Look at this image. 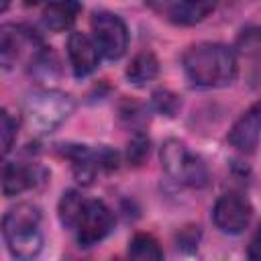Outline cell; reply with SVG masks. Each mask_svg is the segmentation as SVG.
<instances>
[{"mask_svg": "<svg viewBox=\"0 0 261 261\" xmlns=\"http://www.w3.org/2000/svg\"><path fill=\"white\" fill-rule=\"evenodd\" d=\"M261 139V100L251 104L230 126L228 143L241 153H253Z\"/></svg>", "mask_w": 261, "mask_h": 261, "instance_id": "obj_9", "label": "cell"}, {"mask_svg": "<svg viewBox=\"0 0 261 261\" xmlns=\"http://www.w3.org/2000/svg\"><path fill=\"white\" fill-rule=\"evenodd\" d=\"M237 51L253 61H261V27H247L237 37Z\"/></svg>", "mask_w": 261, "mask_h": 261, "instance_id": "obj_17", "label": "cell"}, {"mask_svg": "<svg viewBox=\"0 0 261 261\" xmlns=\"http://www.w3.org/2000/svg\"><path fill=\"white\" fill-rule=\"evenodd\" d=\"M90 27H92V39H94L102 57L114 61V59H120L126 53L128 31H126L124 20L118 14L106 12V10L94 12L92 20H90Z\"/></svg>", "mask_w": 261, "mask_h": 261, "instance_id": "obj_5", "label": "cell"}, {"mask_svg": "<svg viewBox=\"0 0 261 261\" xmlns=\"http://www.w3.org/2000/svg\"><path fill=\"white\" fill-rule=\"evenodd\" d=\"M247 257L253 259V261H261V226L255 230L251 243H249V249H247Z\"/></svg>", "mask_w": 261, "mask_h": 261, "instance_id": "obj_21", "label": "cell"}, {"mask_svg": "<svg viewBox=\"0 0 261 261\" xmlns=\"http://www.w3.org/2000/svg\"><path fill=\"white\" fill-rule=\"evenodd\" d=\"M153 106H155L157 112H161L165 116H173L179 110L181 100L173 92H169V90H157L153 94Z\"/></svg>", "mask_w": 261, "mask_h": 261, "instance_id": "obj_20", "label": "cell"}, {"mask_svg": "<svg viewBox=\"0 0 261 261\" xmlns=\"http://www.w3.org/2000/svg\"><path fill=\"white\" fill-rule=\"evenodd\" d=\"M128 257L135 261H159L163 259V251L151 234L139 232L128 243Z\"/></svg>", "mask_w": 261, "mask_h": 261, "instance_id": "obj_15", "label": "cell"}, {"mask_svg": "<svg viewBox=\"0 0 261 261\" xmlns=\"http://www.w3.org/2000/svg\"><path fill=\"white\" fill-rule=\"evenodd\" d=\"M147 155H149V139L141 130H137L126 145V161L130 165H141L147 159Z\"/></svg>", "mask_w": 261, "mask_h": 261, "instance_id": "obj_18", "label": "cell"}, {"mask_svg": "<svg viewBox=\"0 0 261 261\" xmlns=\"http://www.w3.org/2000/svg\"><path fill=\"white\" fill-rule=\"evenodd\" d=\"M37 184V173L31 165L18 161H6L2 169V192L6 198H12Z\"/></svg>", "mask_w": 261, "mask_h": 261, "instance_id": "obj_12", "label": "cell"}, {"mask_svg": "<svg viewBox=\"0 0 261 261\" xmlns=\"http://www.w3.org/2000/svg\"><path fill=\"white\" fill-rule=\"evenodd\" d=\"M2 234L8 251L18 259H33L43 247L41 210L31 202L12 206L2 218Z\"/></svg>", "mask_w": 261, "mask_h": 261, "instance_id": "obj_2", "label": "cell"}, {"mask_svg": "<svg viewBox=\"0 0 261 261\" xmlns=\"http://www.w3.org/2000/svg\"><path fill=\"white\" fill-rule=\"evenodd\" d=\"M114 228L112 210L100 200H86L84 210L73 226L80 247H92L106 239Z\"/></svg>", "mask_w": 261, "mask_h": 261, "instance_id": "obj_6", "label": "cell"}, {"mask_svg": "<svg viewBox=\"0 0 261 261\" xmlns=\"http://www.w3.org/2000/svg\"><path fill=\"white\" fill-rule=\"evenodd\" d=\"M253 216V208L249 200L239 192H226L222 194L212 208V222L218 230L226 234H241Z\"/></svg>", "mask_w": 261, "mask_h": 261, "instance_id": "obj_7", "label": "cell"}, {"mask_svg": "<svg viewBox=\"0 0 261 261\" xmlns=\"http://www.w3.org/2000/svg\"><path fill=\"white\" fill-rule=\"evenodd\" d=\"M43 0H24V4L27 6H37V4H41Z\"/></svg>", "mask_w": 261, "mask_h": 261, "instance_id": "obj_23", "label": "cell"}, {"mask_svg": "<svg viewBox=\"0 0 261 261\" xmlns=\"http://www.w3.org/2000/svg\"><path fill=\"white\" fill-rule=\"evenodd\" d=\"M8 4H10V0H2V2H0V12H6Z\"/></svg>", "mask_w": 261, "mask_h": 261, "instance_id": "obj_22", "label": "cell"}, {"mask_svg": "<svg viewBox=\"0 0 261 261\" xmlns=\"http://www.w3.org/2000/svg\"><path fill=\"white\" fill-rule=\"evenodd\" d=\"M16 130H18L16 118H12L6 108H2L0 110V137H2V153L4 155L12 149V143L16 139Z\"/></svg>", "mask_w": 261, "mask_h": 261, "instance_id": "obj_19", "label": "cell"}, {"mask_svg": "<svg viewBox=\"0 0 261 261\" xmlns=\"http://www.w3.org/2000/svg\"><path fill=\"white\" fill-rule=\"evenodd\" d=\"M214 10V0H175L167 14L175 24H196Z\"/></svg>", "mask_w": 261, "mask_h": 261, "instance_id": "obj_13", "label": "cell"}, {"mask_svg": "<svg viewBox=\"0 0 261 261\" xmlns=\"http://www.w3.org/2000/svg\"><path fill=\"white\" fill-rule=\"evenodd\" d=\"M188 80L198 88H224L237 77V55L222 43H196L181 57Z\"/></svg>", "mask_w": 261, "mask_h": 261, "instance_id": "obj_1", "label": "cell"}, {"mask_svg": "<svg viewBox=\"0 0 261 261\" xmlns=\"http://www.w3.org/2000/svg\"><path fill=\"white\" fill-rule=\"evenodd\" d=\"M84 204H86V200L75 190H67L61 196L57 210H59V220H61V224L65 228L73 230V226H75V222H77V218H80V214L84 210Z\"/></svg>", "mask_w": 261, "mask_h": 261, "instance_id": "obj_16", "label": "cell"}, {"mask_svg": "<svg viewBox=\"0 0 261 261\" xmlns=\"http://www.w3.org/2000/svg\"><path fill=\"white\" fill-rule=\"evenodd\" d=\"M157 73H159V61L151 51L137 53L126 67V77L135 86H145L147 82L155 80Z\"/></svg>", "mask_w": 261, "mask_h": 261, "instance_id": "obj_14", "label": "cell"}, {"mask_svg": "<svg viewBox=\"0 0 261 261\" xmlns=\"http://www.w3.org/2000/svg\"><path fill=\"white\" fill-rule=\"evenodd\" d=\"M73 112L71 96L57 90H37L24 98L22 114L29 128L37 135L55 130Z\"/></svg>", "mask_w": 261, "mask_h": 261, "instance_id": "obj_3", "label": "cell"}, {"mask_svg": "<svg viewBox=\"0 0 261 261\" xmlns=\"http://www.w3.org/2000/svg\"><path fill=\"white\" fill-rule=\"evenodd\" d=\"M161 165L165 173L175 179L181 186L188 188H204L208 184V167L198 157L192 153L181 141L169 139L161 147Z\"/></svg>", "mask_w": 261, "mask_h": 261, "instance_id": "obj_4", "label": "cell"}, {"mask_svg": "<svg viewBox=\"0 0 261 261\" xmlns=\"http://www.w3.org/2000/svg\"><path fill=\"white\" fill-rule=\"evenodd\" d=\"M67 57H69L75 77H86L98 67L100 51H98L94 39H90L86 33L75 31L67 37Z\"/></svg>", "mask_w": 261, "mask_h": 261, "instance_id": "obj_10", "label": "cell"}, {"mask_svg": "<svg viewBox=\"0 0 261 261\" xmlns=\"http://www.w3.org/2000/svg\"><path fill=\"white\" fill-rule=\"evenodd\" d=\"M31 49V51H41L45 49L41 45V41L27 31L24 27H16V24H4L0 29V61L4 69H10L12 65H16V61L22 57V53Z\"/></svg>", "mask_w": 261, "mask_h": 261, "instance_id": "obj_8", "label": "cell"}, {"mask_svg": "<svg viewBox=\"0 0 261 261\" xmlns=\"http://www.w3.org/2000/svg\"><path fill=\"white\" fill-rule=\"evenodd\" d=\"M80 10H82V4L77 0H53L43 10V24L49 31L61 33L77 20Z\"/></svg>", "mask_w": 261, "mask_h": 261, "instance_id": "obj_11", "label": "cell"}]
</instances>
